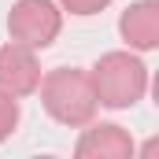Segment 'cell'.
I'll list each match as a JSON object with an SVG mask.
<instances>
[{
  "label": "cell",
  "instance_id": "1",
  "mask_svg": "<svg viewBox=\"0 0 159 159\" xmlns=\"http://www.w3.org/2000/svg\"><path fill=\"white\" fill-rule=\"evenodd\" d=\"M41 104L59 126H89L93 115H96V93H93V81H89V70H78V67H56L48 74H41Z\"/></svg>",
  "mask_w": 159,
  "mask_h": 159
},
{
  "label": "cell",
  "instance_id": "2",
  "mask_svg": "<svg viewBox=\"0 0 159 159\" xmlns=\"http://www.w3.org/2000/svg\"><path fill=\"white\" fill-rule=\"evenodd\" d=\"M89 81H93L96 104L122 111V107H133L148 93V67L133 52H104L93 63Z\"/></svg>",
  "mask_w": 159,
  "mask_h": 159
},
{
  "label": "cell",
  "instance_id": "3",
  "mask_svg": "<svg viewBox=\"0 0 159 159\" xmlns=\"http://www.w3.org/2000/svg\"><path fill=\"white\" fill-rule=\"evenodd\" d=\"M63 30V11L52 0H15L7 11V34L15 44L26 48H48Z\"/></svg>",
  "mask_w": 159,
  "mask_h": 159
},
{
  "label": "cell",
  "instance_id": "4",
  "mask_svg": "<svg viewBox=\"0 0 159 159\" xmlns=\"http://www.w3.org/2000/svg\"><path fill=\"white\" fill-rule=\"evenodd\" d=\"M41 85V63L26 44H0V89L11 96H30Z\"/></svg>",
  "mask_w": 159,
  "mask_h": 159
},
{
  "label": "cell",
  "instance_id": "5",
  "mask_svg": "<svg viewBox=\"0 0 159 159\" xmlns=\"http://www.w3.org/2000/svg\"><path fill=\"white\" fill-rule=\"evenodd\" d=\"M74 156L78 159H129L133 156V137L115 122H100V126H89L78 137Z\"/></svg>",
  "mask_w": 159,
  "mask_h": 159
},
{
  "label": "cell",
  "instance_id": "6",
  "mask_svg": "<svg viewBox=\"0 0 159 159\" xmlns=\"http://www.w3.org/2000/svg\"><path fill=\"white\" fill-rule=\"evenodd\" d=\"M119 34L133 52H152L159 44V4L156 0H137L122 11Z\"/></svg>",
  "mask_w": 159,
  "mask_h": 159
},
{
  "label": "cell",
  "instance_id": "7",
  "mask_svg": "<svg viewBox=\"0 0 159 159\" xmlns=\"http://www.w3.org/2000/svg\"><path fill=\"white\" fill-rule=\"evenodd\" d=\"M19 126V100L0 89V141H7Z\"/></svg>",
  "mask_w": 159,
  "mask_h": 159
},
{
  "label": "cell",
  "instance_id": "8",
  "mask_svg": "<svg viewBox=\"0 0 159 159\" xmlns=\"http://www.w3.org/2000/svg\"><path fill=\"white\" fill-rule=\"evenodd\" d=\"M107 4H111V0H59V7H63V11L81 15V19H85V15H100Z\"/></svg>",
  "mask_w": 159,
  "mask_h": 159
}]
</instances>
